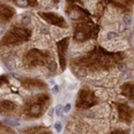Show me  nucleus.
<instances>
[{
  "instance_id": "f257e3e1",
  "label": "nucleus",
  "mask_w": 134,
  "mask_h": 134,
  "mask_svg": "<svg viewBox=\"0 0 134 134\" xmlns=\"http://www.w3.org/2000/svg\"><path fill=\"white\" fill-rule=\"evenodd\" d=\"M28 38V31L25 29L14 28L5 34L2 40V44H16Z\"/></svg>"
},
{
  "instance_id": "f03ea898",
  "label": "nucleus",
  "mask_w": 134,
  "mask_h": 134,
  "mask_svg": "<svg viewBox=\"0 0 134 134\" xmlns=\"http://www.w3.org/2000/svg\"><path fill=\"white\" fill-rule=\"evenodd\" d=\"M39 15L41 16L43 19H45L47 23L53 24V25H57L60 27H67L66 20L63 17H61L60 15H58L57 13H53V12H47V13H43L40 12Z\"/></svg>"
},
{
  "instance_id": "7ed1b4c3",
  "label": "nucleus",
  "mask_w": 134,
  "mask_h": 134,
  "mask_svg": "<svg viewBox=\"0 0 134 134\" xmlns=\"http://www.w3.org/2000/svg\"><path fill=\"white\" fill-rule=\"evenodd\" d=\"M104 1L106 4L111 3L114 7H118L125 11H130L133 5V0H104Z\"/></svg>"
},
{
  "instance_id": "20e7f679",
  "label": "nucleus",
  "mask_w": 134,
  "mask_h": 134,
  "mask_svg": "<svg viewBox=\"0 0 134 134\" xmlns=\"http://www.w3.org/2000/svg\"><path fill=\"white\" fill-rule=\"evenodd\" d=\"M14 14L15 11L12 7L0 3V20H9Z\"/></svg>"
},
{
  "instance_id": "39448f33",
  "label": "nucleus",
  "mask_w": 134,
  "mask_h": 134,
  "mask_svg": "<svg viewBox=\"0 0 134 134\" xmlns=\"http://www.w3.org/2000/svg\"><path fill=\"white\" fill-rule=\"evenodd\" d=\"M68 40L69 39H64L63 41L58 43L59 56H60V61H61V67H62V69H64V53H66L67 45H68Z\"/></svg>"
},
{
  "instance_id": "423d86ee",
  "label": "nucleus",
  "mask_w": 134,
  "mask_h": 134,
  "mask_svg": "<svg viewBox=\"0 0 134 134\" xmlns=\"http://www.w3.org/2000/svg\"><path fill=\"white\" fill-rule=\"evenodd\" d=\"M13 3L19 8H28V7H36L38 4L37 0H12Z\"/></svg>"
},
{
  "instance_id": "0eeeda50",
  "label": "nucleus",
  "mask_w": 134,
  "mask_h": 134,
  "mask_svg": "<svg viewBox=\"0 0 134 134\" xmlns=\"http://www.w3.org/2000/svg\"><path fill=\"white\" fill-rule=\"evenodd\" d=\"M40 111H41V106H40L39 104H34V105H32L31 108H30V114L38 115L40 113Z\"/></svg>"
},
{
  "instance_id": "6e6552de",
  "label": "nucleus",
  "mask_w": 134,
  "mask_h": 134,
  "mask_svg": "<svg viewBox=\"0 0 134 134\" xmlns=\"http://www.w3.org/2000/svg\"><path fill=\"white\" fill-rule=\"evenodd\" d=\"M3 122L7 123V124H9V125H11V127H18V125H19V122H18V121H15V120L4 119Z\"/></svg>"
},
{
  "instance_id": "1a4fd4ad",
  "label": "nucleus",
  "mask_w": 134,
  "mask_h": 134,
  "mask_svg": "<svg viewBox=\"0 0 134 134\" xmlns=\"http://www.w3.org/2000/svg\"><path fill=\"white\" fill-rule=\"evenodd\" d=\"M62 105H60V104H59V105H57L55 107V114L57 115V116H60L61 115V113H62Z\"/></svg>"
},
{
  "instance_id": "9d476101",
  "label": "nucleus",
  "mask_w": 134,
  "mask_h": 134,
  "mask_svg": "<svg viewBox=\"0 0 134 134\" xmlns=\"http://www.w3.org/2000/svg\"><path fill=\"white\" fill-rule=\"evenodd\" d=\"M55 129H56V131L57 132H60L61 131V129H62V127H61V122H59V121H57V122H55Z\"/></svg>"
},
{
  "instance_id": "9b49d317",
  "label": "nucleus",
  "mask_w": 134,
  "mask_h": 134,
  "mask_svg": "<svg viewBox=\"0 0 134 134\" xmlns=\"http://www.w3.org/2000/svg\"><path fill=\"white\" fill-rule=\"evenodd\" d=\"M73 3H82V0H67V4H73Z\"/></svg>"
},
{
  "instance_id": "f8f14e48",
  "label": "nucleus",
  "mask_w": 134,
  "mask_h": 134,
  "mask_svg": "<svg viewBox=\"0 0 134 134\" xmlns=\"http://www.w3.org/2000/svg\"><path fill=\"white\" fill-rule=\"evenodd\" d=\"M29 23H30V17H29V16H26V17L23 18V24L24 25H28Z\"/></svg>"
},
{
  "instance_id": "ddd939ff",
  "label": "nucleus",
  "mask_w": 134,
  "mask_h": 134,
  "mask_svg": "<svg viewBox=\"0 0 134 134\" xmlns=\"http://www.w3.org/2000/svg\"><path fill=\"white\" fill-rule=\"evenodd\" d=\"M70 109H71V104H67V105L62 108V111H63V112H66V113H69V112H70Z\"/></svg>"
},
{
  "instance_id": "4468645a",
  "label": "nucleus",
  "mask_w": 134,
  "mask_h": 134,
  "mask_svg": "<svg viewBox=\"0 0 134 134\" xmlns=\"http://www.w3.org/2000/svg\"><path fill=\"white\" fill-rule=\"evenodd\" d=\"M123 19H124L125 24H131V18H130V17H128V16H125V17L123 18Z\"/></svg>"
},
{
  "instance_id": "2eb2a0df",
  "label": "nucleus",
  "mask_w": 134,
  "mask_h": 134,
  "mask_svg": "<svg viewBox=\"0 0 134 134\" xmlns=\"http://www.w3.org/2000/svg\"><path fill=\"white\" fill-rule=\"evenodd\" d=\"M58 90H59V87H58V86H57V85H56V86H55V87H54V88H53V92L57 93V92H58Z\"/></svg>"
},
{
  "instance_id": "dca6fc26",
  "label": "nucleus",
  "mask_w": 134,
  "mask_h": 134,
  "mask_svg": "<svg viewBox=\"0 0 134 134\" xmlns=\"http://www.w3.org/2000/svg\"><path fill=\"white\" fill-rule=\"evenodd\" d=\"M107 37H108V39L109 38H112V37H116V33H108V36Z\"/></svg>"
},
{
  "instance_id": "f3484780",
  "label": "nucleus",
  "mask_w": 134,
  "mask_h": 134,
  "mask_svg": "<svg viewBox=\"0 0 134 134\" xmlns=\"http://www.w3.org/2000/svg\"><path fill=\"white\" fill-rule=\"evenodd\" d=\"M54 1H55L56 3H58V2H59V0H54Z\"/></svg>"
}]
</instances>
